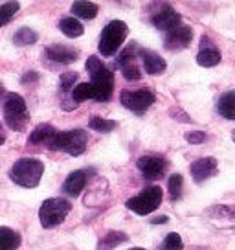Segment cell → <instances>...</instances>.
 Here are the masks:
<instances>
[{"label": "cell", "instance_id": "6da1fadb", "mask_svg": "<svg viewBox=\"0 0 235 250\" xmlns=\"http://www.w3.org/2000/svg\"><path fill=\"white\" fill-rule=\"evenodd\" d=\"M86 72L90 74V100L96 102H107L114 90V74L98 59L96 55L86 59Z\"/></svg>", "mask_w": 235, "mask_h": 250}, {"label": "cell", "instance_id": "7a4b0ae2", "mask_svg": "<svg viewBox=\"0 0 235 250\" xmlns=\"http://www.w3.org/2000/svg\"><path fill=\"white\" fill-rule=\"evenodd\" d=\"M42 171H44V166L40 160H37V158H20L11 167L9 179L22 188H35L40 182Z\"/></svg>", "mask_w": 235, "mask_h": 250}, {"label": "cell", "instance_id": "3957f363", "mask_svg": "<svg viewBox=\"0 0 235 250\" xmlns=\"http://www.w3.org/2000/svg\"><path fill=\"white\" fill-rule=\"evenodd\" d=\"M4 120H6V125L13 131L26 129V125L30 122V112L22 96H19L17 92H8L4 100Z\"/></svg>", "mask_w": 235, "mask_h": 250}, {"label": "cell", "instance_id": "277c9868", "mask_svg": "<svg viewBox=\"0 0 235 250\" xmlns=\"http://www.w3.org/2000/svg\"><path fill=\"white\" fill-rule=\"evenodd\" d=\"M129 35V26L123 21H110L101 31L99 39V54L114 55L119 50V46L125 42V37Z\"/></svg>", "mask_w": 235, "mask_h": 250}, {"label": "cell", "instance_id": "5b68a950", "mask_svg": "<svg viewBox=\"0 0 235 250\" xmlns=\"http://www.w3.org/2000/svg\"><path fill=\"white\" fill-rule=\"evenodd\" d=\"M86 133L81 129H74V131H57L54 136L52 144L48 146L50 149L55 151H64L72 156H79L81 153H85L86 149Z\"/></svg>", "mask_w": 235, "mask_h": 250}, {"label": "cell", "instance_id": "8992f818", "mask_svg": "<svg viewBox=\"0 0 235 250\" xmlns=\"http://www.w3.org/2000/svg\"><path fill=\"white\" fill-rule=\"evenodd\" d=\"M72 210V203L66 199H46L39 210L40 225L44 228H52L61 225Z\"/></svg>", "mask_w": 235, "mask_h": 250}, {"label": "cell", "instance_id": "52a82bcc", "mask_svg": "<svg viewBox=\"0 0 235 250\" xmlns=\"http://www.w3.org/2000/svg\"><path fill=\"white\" fill-rule=\"evenodd\" d=\"M160 204H162V189L158 186H149L147 189H143L140 195L129 199L125 206L138 215H149Z\"/></svg>", "mask_w": 235, "mask_h": 250}, {"label": "cell", "instance_id": "ba28073f", "mask_svg": "<svg viewBox=\"0 0 235 250\" xmlns=\"http://www.w3.org/2000/svg\"><path fill=\"white\" fill-rule=\"evenodd\" d=\"M121 105L125 109L133 110V112H143L147 110L155 103V94L147 90V88H140V90H121L119 94Z\"/></svg>", "mask_w": 235, "mask_h": 250}, {"label": "cell", "instance_id": "9c48e42d", "mask_svg": "<svg viewBox=\"0 0 235 250\" xmlns=\"http://www.w3.org/2000/svg\"><path fill=\"white\" fill-rule=\"evenodd\" d=\"M158 9L153 11V17H151V22L157 26L158 30L162 31H171L175 28H178L182 24V17L180 13H176L171 6L167 4H158Z\"/></svg>", "mask_w": 235, "mask_h": 250}, {"label": "cell", "instance_id": "30bf717a", "mask_svg": "<svg viewBox=\"0 0 235 250\" xmlns=\"http://www.w3.org/2000/svg\"><path fill=\"white\" fill-rule=\"evenodd\" d=\"M206 219L219 228H235V206L232 204H215L204 211Z\"/></svg>", "mask_w": 235, "mask_h": 250}, {"label": "cell", "instance_id": "8fae6325", "mask_svg": "<svg viewBox=\"0 0 235 250\" xmlns=\"http://www.w3.org/2000/svg\"><path fill=\"white\" fill-rule=\"evenodd\" d=\"M136 166H138V169H140L141 175H143V179L158 180L164 177L167 162H165V158H162V156H158V155H145L138 158Z\"/></svg>", "mask_w": 235, "mask_h": 250}, {"label": "cell", "instance_id": "7c38bea8", "mask_svg": "<svg viewBox=\"0 0 235 250\" xmlns=\"http://www.w3.org/2000/svg\"><path fill=\"white\" fill-rule=\"evenodd\" d=\"M191 41H193V30L186 26V24H180L178 28H175V30L167 31V35H165V42L164 46L167 50H182V48H188L191 44Z\"/></svg>", "mask_w": 235, "mask_h": 250}, {"label": "cell", "instance_id": "4fadbf2b", "mask_svg": "<svg viewBox=\"0 0 235 250\" xmlns=\"http://www.w3.org/2000/svg\"><path fill=\"white\" fill-rule=\"evenodd\" d=\"M189 171H191V177H193L195 182H204L217 171V158H213V156L198 158L191 164Z\"/></svg>", "mask_w": 235, "mask_h": 250}, {"label": "cell", "instance_id": "5bb4252c", "mask_svg": "<svg viewBox=\"0 0 235 250\" xmlns=\"http://www.w3.org/2000/svg\"><path fill=\"white\" fill-rule=\"evenodd\" d=\"M88 182V171L85 169H78V171L70 173L63 184V191L68 197H78L81 195V191L86 188Z\"/></svg>", "mask_w": 235, "mask_h": 250}, {"label": "cell", "instance_id": "9a60e30c", "mask_svg": "<svg viewBox=\"0 0 235 250\" xmlns=\"http://www.w3.org/2000/svg\"><path fill=\"white\" fill-rule=\"evenodd\" d=\"M46 55L54 62L70 64L78 59V50L72 46H64V44H52V46L46 48Z\"/></svg>", "mask_w": 235, "mask_h": 250}, {"label": "cell", "instance_id": "2e32d148", "mask_svg": "<svg viewBox=\"0 0 235 250\" xmlns=\"http://www.w3.org/2000/svg\"><path fill=\"white\" fill-rule=\"evenodd\" d=\"M141 61H143V68L151 76H160L164 74L167 68V62L162 55H158L157 52H149V50H143L141 52Z\"/></svg>", "mask_w": 235, "mask_h": 250}, {"label": "cell", "instance_id": "e0dca14e", "mask_svg": "<svg viewBox=\"0 0 235 250\" xmlns=\"http://www.w3.org/2000/svg\"><path fill=\"white\" fill-rule=\"evenodd\" d=\"M196 62L204 66V68H210L220 62V50L213 44H204L200 48V52L196 54Z\"/></svg>", "mask_w": 235, "mask_h": 250}, {"label": "cell", "instance_id": "ac0fdd59", "mask_svg": "<svg viewBox=\"0 0 235 250\" xmlns=\"http://www.w3.org/2000/svg\"><path fill=\"white\" fill-rule=\"evenodd\" d=\"M22 243V237L13 228L0 227V250H17Z\"/></svg>", "mask_w": 235, "mask_h": 250}, {"label": "cell", "instance_id": "d6986e66", "mask_svg": "<svg viewBox=\"0 0 235 250\" xmlns=\"http://www.w3.org/2000/svg\"><path fill=\"white\" fill-rule=\"evenodd\" d=\"M55 133H57V131H55L52 125L42 124V125H39L32 134H30V144H33V146H40V144L50 146L52 140H54Z\"/></svg>", "mask_w": 235, "mask_h": 250}, {"label": "cell", "instance_id": "ffe728a7", "mask_svg": "<svg viewBox=\"0 0 235 250\" xmlns=\"http://www.w3.org/2000/svg\"><path fill=\"white\" fill-rule=\"evenodd\" d=\"M129 241V235L125 232H119V230H110L109 234L101 237L98 243V250H114L118 245Z\"/></svg>", "mask_w": 235, "mask_h": 250}, {"label": "cell", "instance_id": "44dd1931", "mask_svg": "<svg viewBox=\"0 0 235 250\" xmlns=\"http://www.w3.org/2000/svg\"><path fill=\"white\" fill-rule=\"evenodd\" d=\"M219 109L220 116L226 118V120H235V90H230V92H224L219 100Z\"/></svg>", "mask_w": 235, "mask_h": 250}, {"label": "cell", "instance_id": "7402d4cb", "mask_svg": "<svg viewBox=\"0 0 235 250\" xmlns=\"http://www.w3.org/2000/svg\"><path fill=\"white\" fill-rule=\"evenodd\" d=\"M72 11H74V15L81 17L85 21H90V19H94L98 15V6L92 4V2L81 0V2H74L72 4Z\"/></svg>", "mask_w": 235, "mask_h": 250}, {"label": "cell", "instance_id": "603a6c76", "mask_svg": "<svg viewBox=\"0 0 235 250\" xmlns=\"http://www.w3.org/2000/svg\"><path fill=\"white\" fill-rule=\"evenodd\" d=\"M59 30L63 31L66 37H79V35H83V24L79 22L78 19H72V17H66L63 19L61 22H59Z\"/></svg>", "mask_w": 235, "mask_h": 250}, {"label": "cell", "instance_id": "cb8c5ba5", "mask_svg": "<svg viewBox=\"0 0 235 250\" xmlns=\"http://www.w3.org/2000/svg\"><path fill=\"white\" fill-rule=\"evenodd\" d=\"M37 41V33L32 30V28H19L15 31V35H13V42H15V46H30Z\"/></svg>", "mask_w": 235, "mask_h": 250}, {"label": "cell", "instance_id": "d4e9b609", "mask_svg": "<svg viewBox=\"0 0 235 250\" xmlns=\"http://www.w3.org/2000/svg\"><path fill=\"white\" fill-rule=\"evenodd\" d=\"M167 188H169V197H171L173 203L178 201L182 195V189H184V179H182V175H178V173L171 175V177H169V184H167Z\"/></svg>", "mask_w": 235, "mask_h": 250}, {"label": "cell", "instance_id": "484cf974", "mask_svg": "<svg viewBox=\"0 0 235 250\" xmlns=\"http://www.w3.org/2000/svg\"><path fill=\"white\" fill-rule=\"evenodd\" d=\"M90 127L98 131V133H110V131H114L118 127L116 122H112V120H103L99 116H94L90 118Z\"/></svg>", "mask_w": 235, "mask_h": 250}, {"label": "cell", "instance_id": "4316f807", "mask_svg": "<svg viewBox=\"0 0 235 250\" xmlns=\"http://www.w3.org/2000/svg\"><path fill=\"white\" fill-rule=\"evenodd\" d=\"M136 55H140V50H138V46H136L134 42H131V44L119 54V57H118V64L123 68V66H127V64L134 62V57H136Z\"/></svg>", "mask_w": 235, "mask_h": 250}, {"label": "cell", "instance_id": "83f0119b", "mask_svg": "<svg viewBox=\"0 0 235 250\" xmlns=\"http://www.w3.org/2000/svg\"><path fill=\"white\" fill-rule=\"evenodd\" d=\"M19 2H6V4H2L0 6V26H4V24H8V21L13 19L17 11H19Z\"/></svg>", "mask_w": 235, "mask_h": 250}, {"label": "cell", "instance_id": "f1b7e54d", "mask_svg": "<svg viewBox=\"0 0 235 250\" xmlns=\"http://www.w3.org/2000/svg\"><path fill=\"white\" fill-rule=\"evenodd\" d=\"M184 249V243H182V237L178 234H167L164 237V241L160 245V250H182Z\"/></svg>", "mask_w": 235, "mask_h": 250}, {"label": "cell", "instance_id": "f546056e", "mask_svg": "<svg viewBox=\"0 0 235 250\" xmlns=\"http://www.w3.org/2000/svg\"><path fill=\"white\" fill-rule=\"evenodd\" d=\"M74 83H78V74L76 72H64L61 76V90L63 92H70L74 88Z\"/></svg>", "mask_w": 235, "mask_h": 250}, {"label": "cell", "instance_id": "4dcf8cb0", "mask_svg": "<svg viewBox=\"0 0 235 250\" xmlns=\"http://www.w3.org/2000/svg\"><path fill=\"white\" fill-rule=\"evenodd\" d=\"M121 72H123L125 79H129V81H136V79L141 78V72H140V68L136 66V62H131V64L123 66V68H121Z\"/></svg>", "mask_w": 235, "mask_h": 250}, {"label": "cell", "instance_id": "1f68e13d", "mask_svg": "<svg viewBox=\"0 0 235 250\" xmlns=\"http://www.w3.org/2000/svg\"><path fill=\"white\" fill-rule=\"evenodd\" d=\"M206 133H202V131H193V133H188L186 134V140L189 142V144H193V146H196V144H204L206 142Z\"/></svg>", "mask_w": 235, "mask_h": 250}, {"label": "cell", "instance_id": "d6a6232c", "mask_svg": "<svg viewBox=\"0 0 235 250\" xmlns=\"http://www.w3.org/2000/svg\"><path fill=\"white\" fill-rule=\"evenodd\" d=\"M37 78H39V76H37L35 72H30V74H26V76H24L20 81H22V83H28V81H33V79H37Z\"/></svg>", "mask_w": 235, "mask_h": 250}, {"label": "cell", "instance_id": "836d02e7", "mask_svg": "<svg viewBox=\"0 0 235 250\" xmlns=\"http://www.w3.org/2000/svg\"><path fill=\"white\" fill-rule=\"evenodd\" d=\"M6 142V131H4V127H2V122H0V146Z\"/></svg>", "mask_w": 235, "mask_h": 250}, {"label": "cell", "instance_id": "e575fe53", "mask_svg": "<svg viewBox=\"0 0 235 250\" xmlns=\"http://www.w3.org/2000/svg\"><path fill=\"white\" fill-rule=\"evenodd\" d=\"M6 96H8V92H6V88H4V85L0 83V103H2V100H6Z\"/></svg>", "mask_w": 235, "mask_h": 250}, {"label": "cell", "instance_id": "d590c367", "mask_svg": "<svg viewBox=\"0 0 235 250\" xmlns=\"http://www.w3.org/2000/svg\"><path fill=\"white\" fill-rule=\"evenodd\" d=\"M165 221H167V217H158V219H153L151 223H153V225H158V223H165Z\"/></svg>", "mask_w": 235, "mask_h": 250}, {"label": "cell", "instance_id": "8d00e7d4", "mask_svg": "<svg viewBox=\"0 0 235 250\" xmlns=\"http://www.w3.org/2000/svg\"><path fill=\"white\" fill-rule=\"evenodd\" d=\"M232 138H234V142H235V131H234V133H232Z\"/></svg>", "mask_w": 235, "mask_h": 250}, {"label": "cell", "instance_id": "74e56055", "mask_svg": "<svg viewBox=\"0 0 235 250\" xmlns=\"http://www.w3.org/2000/svg\"><path fill=\"white\" fill-rule=\"evenodd\" d=\"M129 250H145V249H129Z\"/></svg>", "mask_w": 235, "mask_h": 250}]
</instances>
